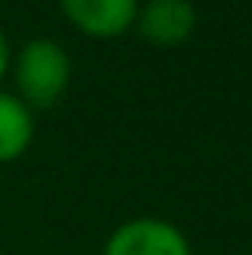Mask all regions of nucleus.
I'll return each mask as SVG.
<instances>
[{
    "mask_svg": "<svg viewBox=\"0 0 252 255\" xmlns=\"http://www.w3.org/2000/svg\"><path fill=\"white\" fill-rule=\"evenodd\" d=\"M16 97L29 110H49L71 84V55L55 39H29L10 58Z\"/></svg>",
    "mask_w": 252,
    "mask_h": 255,
    "instance_id": "obj_1",
    "label": "nucleus"
},
{
    "mask_svg": "<svg viewBox=\"0 0 252 255\" xmlns=\"http://www.w3.org/2000/svg\"><path fill=\"white\" fill-rule=\"evenodd\" d=\"M104 255H191V243L168 220L136 217L107 236Z\"/></svg>",
    "mask_w": 252,
    "mask_h": 255,
    "instance_id": "obj_2",
    "label": "nucleus"
},
{
    "mask_svg": "<svg viewBox=\"0 0 252 255\" xmlns=\"http://www.w3.org/2000/svg\"><path fill=\"white\" fill-rule=\"evenodd\" d=\"M65 19L91 39H117L136 26L139 0H58Z\"/></svg>",
    "mask_w": 252,
    "mask_h": 255,
    "instance_id": "obj_3",
    "label": "nucleus"
},
{
    "mask_svg": "<svg viewBox=\"0 0 252 255\" xmlns=\"http://www.w3.org/2000/svg\"><path fill=\"white\" fill-rule=\"evenodd\" d=\"M136 29L145 42L158 45V49H171L194 36L197 10L191 0H145L139 3Z\"/></svg>",
    "mask_w": 252,
    "mask_h": 255,
    "instance_id": "obj_4",
    "label": "nucleus"
},
{
    "mask_svg": "<svg viewBox=\"0 0 252 255\" xmlns=\"http://www.w3.org/2000/svg\"><path fill=\"white\" fill-rule=\"evenodd\" d=\"M36 136V117L13 91H0V165L26 155Z\"/></svg>",
    "mask_w": 252,
    "mask_h": 255,
    "instance_id": "obj_5",
    "label": "nucleus"
},
{
    "mask_svg": "<svg viewBox=\"0 0 252 255\" xmlns=\"http://www.w3.org/2000/svg\"><path fill=\"white\" fill-rule=\"evenodd\" d=\"M10 58H13L10 39H6V32L0 29V81H3V78H6V71H10Z\"/></svg>",
    "mask_w": 252,
    "mask_h": 255,
    "instance_id": "obj_6",
    "label": "nucleus"
}]
</instances>
